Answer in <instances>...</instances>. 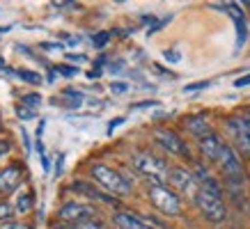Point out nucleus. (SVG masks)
<instances>
[{"label": "nucleus", "mask_w": 250, "mask_h": 229, "mask_svg": "<svg viewBox=\"0 0 250 229\" xmlns=\"http://www.w3.org/2000/svg\"><path fill=\"white\" fill-rule=\"evenodd\" d=\"M90 172H92V179H94L108 195H113V197H124V195L131 192V181L122 174V172H117V170L97 163V165H92Z\"/></svg>", "instance_id": "1"}, {"label": "nucleus", "mask_w": 250, "mask_h": 229, "mask_svg": "<svg viewBox=\"0 0 250 229\" xmlns=\"http://www.w3.org/2000/svg\"><path fill=\"white\" fill-rule=\"evenodd\" d=\"M131 163H133V170L138 174L149 179L152 183H166L170 179V168L166 165V160L149 152H136Z\"/></svg>", "instance_id": "2"}, {"label": "nucleus", "mask_w": 250, "mask_h": 229, "mask_svg": "<svg viewBox=\"0 0 250 229\" xmlns=\"http://www.w3.org/2000/svg\"><path fill=\"white\" fill-rule=\"evenodd\" d=\"M149 202L154 204L156 211H161L163 215H179L182 213V199L174 191H170L166 183H149L147 188Z\"/></svg>", "instance_id": "3"}, {"label": "nucleus", "mask_w": 250, "mask_h": 229, "mask_svg": "<svg viewBox=\"0 0 250 229\" xmlns=\"http://www.w3.org/2000/svg\"><path fill=\"white\" fill-rule=\"evenodd\" d=\"M195 204L209 222H216V225H218V222H223L228 218V209H225V202H223L220 195H213V192H209V191H200L195 197Z\"/></svg>", "instance_id": "4"}, {"label": "nucleus", "mask_w": 250, "mask_h": 229, "mask_svg": "<svg viewBox=\"0 0 250 229\" xmlns=\"http://www.w3.org/2000/svg\"><path fill=\"white\" fill-rule=\"evenodd\" d=\"M225 129H228L229 137H232V142H234L236 152H241V156L250 158V129H248L246 117H241V114L229 117L228 122H225Z\"/></svg>", "instance_id": "5"}, {"label": "nucleus", "mask_w": 250, "mask_h": 229, "mask_svg": "<svg viewBox=\"0 0 250 229\" xmlns=\"http://www.w3.org/2000/svg\"><path fill=\"white\" fill-rule=\"evenodd\" d=\"M167 181L172 183V188H177V191L182 192V195H186V197H197V192H200V183H197L195 174L193 172H188L186 168H172L170 170V179Z\"/></svg>", "instance_id": "6"}, {"label": "nucleus", "mask_w": 250, "mask_h": 229, "mask_svg": "<svg viewBox=\"0 0 250 229\" xmlns=\"http://www.w3.org/2000/svg\"><path fill=\"white\" fill-rule=\"evenodd\" d=\"M94 215L97 211L87 204H76V202H69L64 204L58 211V218L62 222H71V225H76V222H87V220H94Z\"/></svg>", "instance_id": "7"}, {"label": "nucleus", "mask_w": 250, "mask_h": 229, "mask_svg": "<svg viewBox=\"0 0 250 229\" xmlns=\"http://www.w3.org/2000/svg\"><path fill=\"white\" fill-rule=\"evenodd\" d=\"M154 137H156V142H159L163 149H167V152L174 153V156H188V147L184 145V140L177 135V133H172V131L159 129V131H154Z\"/></svg>", "instance_id": "8"}, {"label": "nucleus", "mask_w": 250, "mask_h": 229, "mask_svg": "<svg viewBox=\"0 0 250 229\" xmlns=\"http://www.w3.org/2000/svg\"><path fill=\"white\" fill-rule=\"evenodd\" d=\"M113 222L117 229H156L147 218H140V215H136V213H126V211L115 213Z\"/></svg>", "instance_id": "9"}, {"label": "nucleus", "mask_w": 250, "mask_h": 229, "mask_svg": "<svg viewBox=\"0 0 250 229\" xmlns=\"http://www.w3.org/2000/svg\"><path fill=\"white\" fill-rule=\"evenodd\" d=\"M23 179V168L19 165H9L0 172V195H7V192H14L19 186H21Z\"/></svg>", "instance_id": "10"}, {"label": "nucleus", "mask_w": 250, "mask_h": 229, "mask_svg": "<svg viewBox=\"0 0 250 229\" xmlns=\"http://www.w3.org/2000/svg\"><path fill=\"white\" fill-rule=\"evenodd\" d=\"M223 147H225V142H223V140H220L213 131L209 133V135H205L202 140H200V152H202V156H205V158H209V160H213V163H218Z\"/></svg>", "instance_id": "11"}, {"label": "nucleus", "mask_w": 250, "mask_h": 229, "mask_svg": "<svg viewBox=\"0 0 250 229\" xmlns=\"http://www.w3.org/2000/svg\"><path fill=\"white\" fill-rule=\"evenodd\" d=\"M71 188L81 195H87L90 199H97V202H104V204H117V197L113 195H108V192H101L99 188H94L92 183H85V181H74L71 183Z\"/></svg>", "instance_id": "12"}, {"label": "nucleus", "mask_w": 250, "mask_h": 229, "mask_svg": "<svg viewBox=\"0 0 250 229\" xmlns=\"http://www.w3.org/2000/svg\"><path fill=\"white\" fill-rule=\"evenodd\" d=\"M186 129H188L190 133L197 137V140H202L205 135H209V133H211L209 119H207L205 114H193V117H188V119H186Z\"/></svg>", "instance_id": "13"}, {"label": "nucleus", "mask_w": 250, "mask_h": 229, "mask_svg": "<svg viewBox=\"0 0 250 229\" xmlns=\"http://www.w3.org/2000/svg\"><path fill=\"white\" fill-rule=\"evenodd\" d=\"M64 96H67V99L62 101V103L69 106V108H78L81 103H83V92L74 90V87H67V90H64Z\"/></svg>", "instance_id": "14"}, {"label": "nucleus", "mask_w": 250, "mask_h": 229, "mask_svg": "<svg viewBox=\"0 0 250 229\" xmlns=\"http://www.w3.org/2000/svg\"><path fill=\"white\" fill-rule=\"evenodd\" d=\"M30 206H32V195H30V192H23V195H19V197H16L14 211H16V213H28V211H30Z\"/></svg>", "instance_id": "15"}, {"label": "nucleus", "mask_w": 250, "mask_h": 229, "mask_svg": "<svg viewBox=\"0 0 250 229\" xmlns=\"http://www.w3.org/2000/svg\"><path fill=\"white\" fill-rule=\"evenodd\" d=\"M16 74H19V78H21V80H25V83H30V85H39V83H42V76H39L37 71H30V69H19Z\"/></svg>", "instance_id": "16"}, {"label": "nucleus", "mask_w": 250, "mask_h": 229, "mask_svg": "<svg viewBox=\"0 0 250 229\" xmlns=\"http://www.w3.org/2000/svg\"><path fill=\"white\" fill-rule=\"evenodd\" d=\"M64 229H106L101 222H97V220H87V222H76V225H69V227H64Z\"/></svg>", "instance_id": "17"}, {"label": "nucleus", "mask_w": 250, "mask_h": 229, "mask_svg": "<svg viewBox=\"0 0 250 229\" xmlns=\"http://www.w3.org/2000/svg\"><path fill=\"white\" fill-rule=\"evenodd\" d=\"M16 211L12 209V204L9 202H5V199H0V222L2 220H7V218H12Z\"/></svg>", "instance_id": "18"}, {"label": "nucleus", "mask_w": 250, "mask_h": 229, "mask_svg": "<svg viewBox=\"0 0 250 229\" xmlns=\"http://www.w3.org/2000/svg\"><path fill=\"white\" fill-rule=\"evenodd\" d=\"M108 39H110V32H99L92 37V44H94V48H104L108 44Z\"/></svg>", "instance_id": "19"}, {"label": "nucleus", "mask_w": 250, "mask_h": 229, "mask_svg": "<svg viewBox=\"0 0 250 229\" xmlns=\"http://www.w3.org/2000/svg\"><path fill=\"white\" fill-rule=\"evenodd\" d=\"M21 101L25 103V106L37 108L39 103H42V96H39V94H25V96H21Z\"/></svg>", "instance_id": "20"}, {"label": "nucleus", "mask_w": 250, "mask_h": 229, "mask_svg": "<svg viewBox=\"0 0 250 229\" xmlns=\"http://www.w3.org/2000/svg\"><path fill=\"white\" fill-rule=\"evenodd\" d=\"M211 85V80H200V83H190V85H186L184 87V92H200V90H205V87H209Z\"/></svg>", "instance_id": "21"}, {"label": "nucleus", "mask_w": 250, "mask_h": 229, "mask_svg": "<svg viewBox=\"0 0 250 229\" xmlns=\"http://www.w3.org/2000/svg\"><path fill=\"white\" fill-rule=\"evenodd\" d=\"M154 106H159V101H140V103H133L131 110H143V108H154Z\"/></svg>", "instance_id": "22"}, {"label": "nucleus", "mask_w": 250, "mask_h": 229, "mask_svg": "<svg viewBox=\"0 0 250 229\" xmlns=\"http://www.w3.org/2000/svg\"><path fill=\"white\" fill-rule=\"evenodd\" d=\"M0 229H30V225H25V222H7V225H0Z\"/></svg>", "instance_id": "23"}, {"label": "nucleus", "mask_w": 250, "mask_h": 229, "mask_svg": "<svg viewBox=\"0 0 250 229\" xmlns=\"http://www.w3.org/2000/svg\"><path fill=\"white\" fill-rule=\"evenodd\" d=\"M58 74H62V76H76L78 69L76 67H58Z\"/></svg>", "instance_id": "24"}, {"label": "nucleus", "mask_w": 250, "mask_h": 229, "mask_svg": "<svg viewBox=\"0 0 250 229\" xmlns=\"http://www.w3.org/2000/svg\"><path fill=\"white\" fill-rule=\"evenodd\" d=\"M110 90H113L115 94H122V92H129V85L126 83H113L110 85Z\"/></svg>", "instance_id": "25"}, {"label": "nucleus", "mask_w": 250, "mask_h": 229, "mask_svg": "<svg viewBox=\"0 0 250 229\" xmlns=\"http://www.w3.org/2000/svg\"><path fill=\"white\" fill-rule=\"evenodd\" d=\"M16 113H19V117H21V119H30L32 117V110H28V108H16Z\"/></svg>", "instance_id": "26"}, {"label": "nucleus", "mask_w": 250, "mask_h": 229, "mask_svg": "<svg viewBox=\"0 0 250 229\" xmlns=\"http://www.w3.org/2000/svg\"><path fill=\"white\" fill-rule=\"evenodd\" d=\"M246 85H250V74H246L243 78H236L234 80V87H246Z\"/></svg>", "instance_id": "27"}, {"label": "nucleus", "mask_w": 250, "mask_h": 229, "mask_svg": "<svg viewBox=\"0 0 250 229\" xmlns=\"http://www.w3.org/2000/svg\"><path fill=\"white\" fill-rule=\"evenodd\" d=\"M166 60L167 62H179V53H177V51H166Z\"/></svg>", "instance_id": "28"}, {"label": "nucleus", "mask_w": 250, "mask_h": 229, "mask_svg": "<svg viewBox=\"0 0 250 229\" xmlns=\"http://www.w3.org/2000/svg\"><path fill=\"white\" fill-rule=\"evenodd\" d=\"M120 124H124V117H120V119H113V122L108 124V133H113V131L117 129V126H120Z\"/></svg>", "instance_id": "29"}, {"label": "nucleus", "mask_w": 250, "mask_h": 229, "mask_svg": "<svg viewBox=\"0 0 250 229\" xmlns=\"http://www.w3.org/2000/svg\"><path fill=\"white\" fill-rule=\"evenodd\" d=\"M42 48H46V51H62V44H42Z\"/></svg>", "instance_id": "30"}, {"label": "nucleus", "mask_w": 250, "mask_h": 229, "mask_svg": "<svg viewBox=\"0 0 250 229\" xmlns=\"http://www.w3.org/2000/svg\"><path fill=\"white\" fill-rule=\"evenodd\" d=\"M67 60L69 62H83V60H87V57H85V55H71V53H69Z\"/></svg>", "instance_id": "31"}, {"label": "nucleus", "mask_w": 250, "mask_h": 229, "mask_svg": "<svg viewBox=\"0 0 250 229\" xmlns=\"http://www.w3.org/2000/svg\"><path fill=\"white\" fill-rule=\"evenodd\" d=\"M62 163H64V153H60V158H58V165H55V174H60V172H62Z\"/></svg>", "instance_id": "32"}, {"label": "nucleus", "mask_w": 250, "mask_h": 229, "mask_svg": "<svg viewBox=\"0 0 250 229\" xmlns=\"http://www.w3.org/2000/svg\"><path fill=\"white\" fill-rule=\"evenodd\" d=\"M7 149H9V145H7V142H2V140H0V156H5V153H7Z\"/></svg>", "instance_id": "33"}, {"label": "nucleus", "mask_w": 250, "mask_h": 229, "mask_svg": "<svg viewBox=\"0 0 250 229\" xmlns=\"http://www.w3.org/2000/svg\"><path fill=\"white\" fill-rule=\"evenodd\" d=\"M246 122H248V129H250V114H246Z\"/></svg>", "instance_id": "34"}]
</instances>
